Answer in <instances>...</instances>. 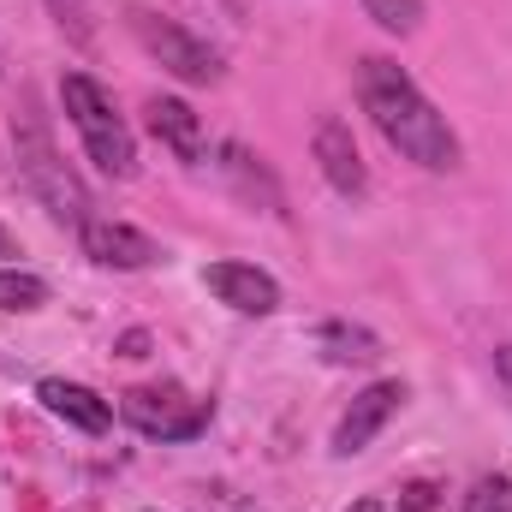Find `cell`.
Instances as JSON below:
<instances>
[{
	"label": "cell",
	"instance_id": "18",
	"mask_svg": "<svg viewBox=\"0 0 512 512\" xmlns=\"http://www.w3.org/2000/svg\"><path fill=\"white\" fill-rule=\"evenodd\" d=\"M435 501H441V489H435V483H423V477L399 489V512H435Z\"/></svg>",
	"mask_w": 512,
	"mask_h": 512
},
{
	"label": "cell",
	"instance_id": "2",
	"mask_svg": "<svg viewBox=\"0 0 512 512\" xmlns=\"http://www.w3.org/2000/svg\"><path fill=\"white\" fill-rule=\"evenodd\" d=\"M60 108H66L72 131L84 137V155H90L108 179H131V173H137V137H131V126L120 120L114 96H108L90 72H66V78H60Z\"/></svg>",
	"mask_w": 512,
	"mask_h": 512
},
{
	"label": "cell",
	"instance_id": "3",
	"mask_svg": "<svg viewBox=\"0 0 512 512\" xmlns=\"http://www.w3.org/2000/svg\"><path fill=\"white\" fill-rule=\"evenodd\" d=\"M12 149H18V173H24V185L42 197V209H48L54 221H66V227L84 233V221H90V191H84V179L60 161L54 137L36 126V120H24V126H12Z\"/></svg>",
	"mask_w": 512,
	"mask_h": 512
},
{
	"label": "cell",
	"instance_id": "12",
	"mask_svg": "<svg viewBox=\"0 0 512 512\" xmlns=\"http://www.w3.org/2000/svg\"><path fill=\"white\" fill-rule=\"evenodd\" d=\"M316 352L328 364H376L382 358V340L370 328H358V322H322L316 328Z\"/></svg>",
	"mask_w": 512,
	"mask_h": 512
},
{
	"label": "cell",
	"instance_id": "19",
	"mask_svg": "<svg viewBox=\"0 0 512 512\" xmlns=\"http://www.w3.org/2000/svg\"><path fill=\"white\" fill-rule=\"evenodd\" d=\"M495 376H501V387H507V399H512V346L495 352Z\"/></svg>",
	"mask_w": 512,
	"mask_h": 512
},
{
	"label": "cell",
	"instance_id": "15",
	"mask_svg": "<svg viewBox=\"0 0 512 512\" xmlns=\"http://www.w3.org/2000/svg\"><path fill=\"white\" fill-rule=\"evenodd\" d=\"M221 155H227L221 167H227V173H233V179L245 185V197H256V191H262V203H268V209H280V191H274V179H268V173H262V167L251 161V149H239V143H227Z\"/></svg>",
	"mask_w": 512,
	"mask_h": 512
},
{
	"label": "cell",
	"instance_id": "1",
	"mask_svg": "<svg viewBox=\"0 0 512 512\" xmlns=\"http://www.w3.org/2000/svg\"><path fill=\"white\" fill-rule=\"evenodd\" d=\"M358 102L387 137V149H399L423 173H453L459 167V137L435 114V102L411 84L405 66H393L382 54H364L358 60Z\"/></svg>",
	"mask_w": 512,
	"mask_h": 512
},
{
	"label": "cell",
	"instance_id": "17",
	"mask_svg": "<svg viewBox=\"0 0 512 512\" xmlns=\"http://www.w3.org/2000/svg\"><path fill=\"white\" fill-rule=\"evenodd\" d=\"M465 512H512V477H477L471 495H465Z\"/></svg>",
	"mask_w": 512,
	"mask_h": 512
},
{
	"label": "cell",
	"instance_id": "11",
	"mask_svg": "<svg viewBox=\"0 0 512 512\" xmlns=\"http://www.w3.org/2000/svg\"><path fill=\"white\" fill-rule=\"evenodd\" d=\"M149 131L185 161V167H197L203 155H209V137H203V120L191 114V102H179V96H155L149 102Z\"/></svg>",
	"mask_w": 512,
	"mask_h": 512
},
{
	"label": "cell",
	"instance_id": "13",
	"mask_svg": "<svg viewBox=\"0 0 512 512\" xmlns=\"http://www.w3.org/2000/svg\"><path fill=\"white\" fill-rule=\"evenodd\" d=\"M48 304V280L30 274V268H0V310L6 316H30Z\"/></svg>",
	"mask_w": 512,
	"mask_h": 512
},
{
	"label": "cell",
	"instance_id": "8",
	"mask_svg": "<svg viewBox=\"0 0 512 512\" xmlns=\"http://www.w3.org/2000/svg\"><path fill=\"white\" fill-rule=\"evenodd\" d=\"M399 405H405V382H370L352 405H346V417H340V429H334V453H340V459L364 453V447L387 429V417H393Z\"/></svg>",
	"mask_w": 512,
	"mask_h": 512
},
{
	"label": "cell",
	"instance_id": "9",
	"mask_svg": "<svg viewBox=\"0 0 512 512\" xmlns=\"http://www.w3.org/2000/svg\"><path fill=\"white\" fill-rule=\"evenodd\" d=\"M316 167H322V179L340 191V197H364L370 191V167H364V155H358V137L346 120H322L316 126Z\"/></svg>",
	"mask_w": 512,
	"mask_h": 512
},
{
	"label": "cell",
	"instance_id": "7",
	"mask_svg": "<svg viewBox=\"0 0 512 512\" xmlns=\"http://www.w3.org/2000/svg\"><path fill=\"white\" fill-rule=\"evenodd\" d=\"M78 239H84V256H90L96 268L131 274V268H155V262H161V245H155L149 233H137L131 221H102V215H90Z\"/></svg>",
	"mask_w": 512,
	"mask_h": 512
},
{
	"label": "cell",
	"instance_id": "16",
	"mask_svg": "<svg viewBox=\"0 0 512 512\" xmlns=\"http://www.w3.org/2000/svg\"><path fill=\"white\" fill-rule=\"evenodd\" d=\"M48 12H54V24L66 30V42H78V48L96 42V6H90V0H48Z\"/></svg>",
	"mask_w": 512,
	"mask_h": 512
},
{
	"label": "cell",
	"instance_id": "10",
	"mask_svg": "<svg viewBox=\"0 0 512 512\" xmlns=\"http://www.w3.org/2000/svg\"><path fill=\"white\" fill-rule=\"evenodd\" d=\"M36 399H42L60 423H72V429H84V435H108V423H114V405H108L96 387L66 382V376H42V382H36Z\"/></svg>",
	"mask_w": 512,
	"mask_h": 512
},
{
	"label": "cell",
	"instance_id": "14",
	"mask_svg": "<svg viewBox=\"0 0 512 512\" xmlns=\"http://www.w3.org/2000/svg\"><path fill=\"white\" fill-rule=\"evenodd\" d=\"M364 18H376L387 36H417L423 30V0H364Z\"/></svg>",
	"mask_w": 512,
	"mask_h": 512
},
{
	"label": "cell",
	"instance_id": "5",
	"mask_svg": "<svg viewBox=\"0 0 512 512\" xmlns=\"http://www.w3.org/2000/svg\"><path fill=\"white\" fill-rule=\"evenodd\" d=\"M120 417H126L137 435H149V441H197L209 429L215 405L209 399H191L179 387H131L126 399H120Z\"/></svg>",
	"mask_w": 512,
	"mask_h": 512
},
{
	"label": "cell",
	"instance_id": "4",
	"mask_svg": "<svg viewBox=\"0 0 512 512\" xmlns=\"http://www.w3.org/2000/svg\"><path fill=\"white\" fill-rule=\"evenodd\" d=\"M131 36L149 48V60H161V72H173L179 84H221L227 78V60L203 42V36H191L185 24H173V18H161V12H143V6H131Z\"/></svg>",
	"mask_w": 512,
	"mask_h": 512
},
{
	"label": "cell",
	"instance_id": "21",
	"mask_svg": "<svg viewBox=\"0 0 512 512\" xmlns=\"http://www.w3.org/2000/svg\"><path fill=\"white\" fill-rule=\"evenodd\" d=\"M346 512H387V507H382V501H352Z\"/></svg>",
	"mask_w": 512,
	"mask_h": 512
},
{
	"label": "cell",
	"instance_id": "6",
	"mask_svg": "<svg viewBox=\"0 0 512 512\" xmlns=\"http://www.w3.org/2000/svg\"><path fill=\"white\" fill-rule=\"evenodd\" d=\"M203 286L227 310H239V316H274L280 310V280L268 268H256V262H209L203 268Z\"/></svg>",
	"mask_w": 512,
	"mask_h": 512
},
{
	"label": "cell",
	"instance_id": "20",
	"mask_svg": "<svg viewBox=\"0 0 512 512\" xmlns=\"http://www.w3.org/2000/svg\"><path fill=\"white\" fill-rule=\"evenodd\" d=\"M12 256H18V239H12V233L0 227V262H12Z\"/></svg>",
	"mask_w": 512,
	"mask_h": 512
}]
</instances>
